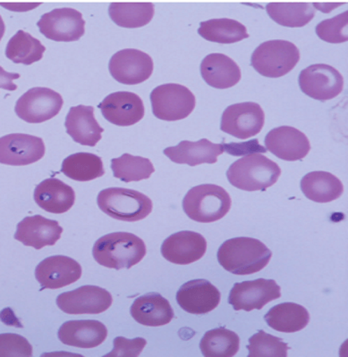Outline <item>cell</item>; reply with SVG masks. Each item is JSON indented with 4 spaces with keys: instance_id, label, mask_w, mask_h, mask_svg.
Here are the masks:
<instances>
[{
    "instance_id": "1",
    "label": "cell",
    "mask_w": 348,
    "mask_h": 357,
    "mask_svg": "<svg viewBox=\"0 0 348 357\" xmlns=\"http://www.w3.org/2000/svg\"><path fill=\"white\" fill-rule=\"evenodd\" d=\"M273 253L257 238H231L220 245L218 261L226 271L235 275H250L269 264Z\"/></svg>"
},
{
    "instance_id": "2",
    "label": "cell",
    "mask_w": 348,
    "mask_h": 357,
    "mask_svg": "<svg viewBox=\"0 0 348 357\" xmlns=\"http://www.w3.org/2000/svg\"><path fill=\"white\" fill-rule=\"evenodd\" d=\"M145 241L129 232H113L95 242L92 255L96 262L110 269H130L146 256Z\"/></svg>"
},
{
    "instance_id": "3",
    "label": "cell",
    "mask_w": 348,
    "mask_h": 357,
    "mask_svg": "<svg viewBox=\"0 0 348 357\" xmlns=\"http://www.w3.org/2000/svg\"><path fill=\"white\" fill-rule=\"evenodd\" d=\"M280 174L279 165L260 153L238 159L226 172L232 186L245 191H265L277 183Z\"/></svg>"
},
{
    "instance_id": "4",
    "label": "cell",
    "mask_w": 348,
    "mask_h": 357,
    "mask_svg": "<svg viewBox=\"0 0 348 357\" xmlns=\"http://www.w3.org/2000/svg\"><path fill=\"white\" fill-rule=\"evenodd\" d=\"M232 200L225 189L215 184L191 188L183 199V209L194 222L210 223L225 218Z\"/></svg>"
},
{
    "instance_id": "5",
    "label": "cell",
    "mask_w": 348,
    "mask_h": 357,
    "mask_svg": "<svg viewBox=\"0 0 348 357\" xmlns=\"http://www.w3.org/2000/svg\"><path fill=\"white\" fill-rule=\"evenodd\" d=\"M97 204L102 212L111 218L123 222H138L152 211L153 204L149 197L139 191L124 188H108L101 190Z\"/></svg>"
},
{
    "instance_id": "6",
    "label": "cell",
    "mask_w": 348,
    "mask_h": 357,
    "mask_svg": "<svg viewBox=\"0 0 348 357\" xmlns=\"http://www.w3.org/2000/svg\"><path fill=\"white\" fill-rule=\"evenodd\" d=\"M300 60V51L295 44L284 40L261 43L252 55L255 71L269 78H280L291 72Z\"/></svg>"
},
{
    "instance_id": "7",
    "label": "cell",
    "mask_w": 348,
    "mask_h": 357,
    "mask_svg": "<svg viewBox=\"0 0 348 357\" xmlns=\"http://www.w3.org/2000/svg\"><path fill=\"white\" fill-rule=\"evenodd\" d=\"M151 101L153 114L159 119L168 122L189 116L196 104L193 92L177 84L158 86L152 91Z\"/></svg>"
},
{
    "instance_id": "8",
    "label": "cell",
    "mask_w": 348,
    "mask_h": 357,
    "mask_svg": "<svg viewBox=\"0 0 348 357\" xmlns=\"http://www.w3.org/2000/svg\"><path fill=\"white\" fill-rule=\"evenodd\" d=\"M62 96L53 89L35 87L19 98L15 114L29 123H41L52 119L63 107Z\"/></svg>"
},
{
    "instance_id": "9",
    "label": "cell",
    "mask_w": 348,
    "mask_h": 357,
    "mask_svg": "<svg viewBox=\"0 0 348 357\" xmlns=\"http://www.w3.org/2000/svg\"><path fill=\"white\" fill-rule=\"evenodd\" d=\"M265 114L260 105L244 102L226 108L222 116L220 130L235 138L247 139L261 132Z\"/></svg>"
},
{
    "instance_id": "10",
    "label": "cell",
    "mask_w": 348,
    "mask_h": 357,
    "mask_svg": "<svg viewBox=\"0 0 348 357\" xmlns=\"http://www.w3.org/2000/svg\"><path fill=\"white\" fill-rule=\"evenodd\" d=\"M41 34L57 43H71L85 33V21L81 12L70 8L53 9L43 15L37 22Z\"/></svg>"
},
{
    "instance_id": "11",
    "label": "cell",
    "mask_w": 348,
    "mask_h": 357,
    "mask_svg": "<svg viewBox=\"0 0 348 357\" xmlns=\"http://www.w3.org/2000/svg\"><path fill=\"white\" fill-rule=\"evenodd\" d=\"M301 91L316 100L327 101L338 97L344 88L342 75L333 66L318 63L300 73Z\"/></svg>"
},
{
    "instance_id": "12",
    "label": "cell",
    "mask_w": 348,
    "mask_h": 357,
    "mask_svg": "<svg viewBox=\"0 0 348 357\" xmlns=\"http://www.w3.org/2000/svg\"><path fill=\"white\" fill-rule=\"evenodd\" d=\"M280 287L274 280L257 279L235 283L229 303L235 311L261 310L269 303L280 298Z\"/></svg>"
},
{
    "instance_id": "13",
    "label": "cell",
    "mask_w": 348,
    "mask_h": 357,
    "mask_svg": "<svg viewBox=\"0 0 348 357\" xmlns=\"http://www.w3.org/2000/svg\"><path fill=\"white\" fill-rule=\"evenodd\" d=\"M153 60L143 51L126 49L114 54L108 63L110 75L120 84L136 85L151 77Z\"/></svg>"
},
{
    "instance_id": "14",
    "label": "cell",
    "mask_w": 348,
    "mask_h": 357,
    "mask_svg": "<svg viewBox=\"0 0 348 357\" xmlns=\"http://www.w3.org/2000/svg\"><path fill=\"white\" fill-rule=\"evenodd\" d=\"M113 298L108 290L97 286H82L62 293L57 298L60 310L68 314H99L111 307Z\"/></svg>"
},
{
    "instance_id": "15",
    "label": "cell",
    "mask_w": 348,
    "mask_h": 357,
    "mask_svg": "<svg viewBox=\"0 0 348 357\" xmlns=\"http://www.w3.org/2000/svg\"><path fill=\"white\" fill-rule=\"evenodd\" d=\"M43 139L24 133H12L0 138V164L24 167L41 160L45 155Z\"/></svg>"
},
{
    "instance_id": "16",
    "label": "cell",
    "mask_w": 348,
    "mask_h": 357,
    "mask_svg": "<svg viewBox=\"0 0 348 357\" xmlns=\"http://www.w3.org/2000/svg\"><path fill=\"white\" fill-rule=\"evenodd\" d=\"M102 116L117 126H133L145 116V105L138 95L118 91L107 96L99 105Z\"/></svg>"
},
{
    "instance_id": "17",
    "label": "cell",
    "mask_w": 348,
    "mask_h": 357,
    "mask_svg": "<svg viewBox=\"0 0 348 357\" xmlns=\"http://www.w3.org/2000/svg\"><path fill=\"white\" fill-rule=\"evenodd\" d=\"M82 266L65 256L47 257L35 269V277L43 289H59L73 284L81 278Z\"/></svg>"
},
{
    "instance_id": "18",
    "label": "cell",
    "mask_w": 348,
    "mask_h": 357,
    "mask_svg": "<svg viewBox=\"0 0 348 357\" xmlns=\"http://www.w3.org/2000/svg\"><path fill=\"white\" fill-rule=\"evenodd\" d=\"M161 250L168 262L187 266L202 259L206 253L207 241L198 232L183 231L166 238Z\"/></svg>"
},
{
    "instance_id": "19",
    "label": "cell",
    "mask_w": 348,
    "mask_h": 357,
    "mask_svg": "<svg viewBox=\"0 0 348 357\" xmlns=\"http://www.w3.org/2000/svg\"><path fill=\"white\" fill-rule=\"evenodd\" d=\"M267 151L282 160H302L311 151L307 136L291 126H280L271 130L265 138Z\"/></svg>"
},
{
    "instance_id": "20",
    "label": "cell",
    "mask_w": 348,
    "mask_h": 357,
    "mask_svg": "<svg viewBox=\"0 0 348 357\" xmlns=\"http://www.w3.org/2000/svg\"><path fill=\"white\" fill-rule=\"evenodd\" d=\"M220 299L219 290L209 280L203 279L184 283L177 293V304L191 314H206L215 310Z\"/></svg>"
},
{
    "instance_id": "21",
    "label": "cell",
    "mask_w": 348,
    "mask_h": 357,
    "mask_svg": "<svg viewBox=\"0 0 348 357\" xmlns=\"http://www.w3.org/2000/svg\"><path fill=\"white\" fill-rule=\"evenodd\" d=\"M62 232L59 222L41 215L28 216L18 223L15 238L27 247L40 250L47 245H55Z\"/></svg>"
},
{
    "instance_id": "22",
    "label": "cell",
    "mask_w": 348,
    "mask_h": 357,
    "mask_svg": "<svg viewBox=\"0 0 348 357\" xmlns=\"http://www.w3.org/2000/svg\"><path fill=\"white\" fill-rule=\"evenodd\" d=\"M224 152L223 144H214L207 139L196 142L183 140L177 146H169L163 151L175 164L188 165L190 167L215 164L218 162V156Z\"/></svg>"
},
{
    "instance_id": "23",
    "label": "cell",
    "mask_w": 348,
    "mask_h": 357,
    "mask_svg": "<svg viewBox=\"0 0 348 357\" xmlns=\"http://www.w3.org/2000/svg\"><path fill=\"white\" fill-rule=\"evenodd\" d=\"M108 337L107 327L95 320L69 321L59 330L63 344L80 349H94L101 345Z\"/></svg>"
},
{
    "instance_id": "24",
    "label": "cell",
    "mask_w": 348,
    "mask_h": 357,
    "mask_svg": "<svg viewBox=\"0 0 348 357\" xmlns=\"http://www.w3.org/2000/svg\"><path fill=\"white\" fill-rule=\"evenodd\" d=\"M66 132L82 146H94L102 138L104 129L94 116V107L79 105L70 108L66 118Z\"/></svg>"
},
{
    "instance_id": "25",
    "label": "cell",
    "mask_w": 348,
    "mask_h": 357,
    "mask_svg": "<svg viewBox=\"0 0 348 357\" xmlns=\"http://www.w3.org/2000/svg\"><path fill=\"white\" fill-rule=\"evenodd\" d=\"M34 197L41 209L56 215L69 211L75 202L73 188L56 178H46L38 184Z\"/></svg>"
},
{
    "instance_id": "26",
    "label": "cell",
    "mask_w": 348,
    "mask_h": 357,
    "mask_svg": "<svg viewBox=\"0 0 348 357\" xmlns=\"http://www.w3.org/2000/svg\"><path fill=\"white\" fill-rule=\"evenodd\" d=\"M130 312L137 323L149 327L164 326L175 315L171 303L159 293H148L136 298Z\"/></svg>"
},
{
    "instance_id": "27",
    "label": "cell",
    "mask_w": 348,
    "mask_h": 357,
    "mask_svg": "<svg viewBox=\"0 0 348 357\" xmlns=\"http://www.w3.org/2000/svg\"><path fill=\"white\" fill-rule=\"evenodd\" d=\"M201 73L207 84L225 89L233 87L241 79V69L234 60L224 54L212 53L204 57Z\"/></svg>"
},
{
    "instance_id": "28",
    "label": "cell",
    "mask_w": 348,
    "mask_h": 357,
    "mask_svg": "<svg viewBox=\"0 0 348 357\" xmlns=\"http://www.w3.org/2000/svg\"><path fill=\"white\" fill-rule=\"evenodd\" d=\"M301 190L305 196L316 203H330L340 197L344 192L342 181L328 172H312L301 181Z\"/></svg>"
},
{
    "instance_id": "29",
    "label": "cell",
    "mask_w": 348,
    "mask_h": 357,
    "mask_svg": "<svg viewBox=\"0 0 348 357\" xmlns=\"http://www.w3.org/2000/svg\"><path fill=\"white\" fill-rule=\"evenodd\" d=\"M264 320L273 330L293 333L305 329L310 321L307 309L296 303H282L270 309Z\"/></svg>"
},
{
    "instance_id": "30",
    "label": "cell",
    "mask_w": 348,
    "mask_h": 357,
    "mask_svg": "<svg viewBox=\"0 0 348 357\" xmlns=\"http://www.w3.org/2000/svg\"><path fill=\"white\" fill-rule=\"evenodd\" d=\"M198 33L206 40L220 44L235 43L249 38L247 27L241 22L229 18L202 22Z\"/></svg>"
},
{
    "instance_id": "31",
    "label": "cell",
    "mask_w": 348,
    "mask_h": 357,
    "mask_svg": "<svg viewBox=\"0 0 348 357\" xmlns=\"http://www.w3.org/2000/svg\"><path fill=\"white\" fill-rule=\"evenodd\" d=\"M266 10L277 24L290 28L305 26L315 15L311 3H269Z\"/></svg>"
},
{
    "instance_id": "32",
    "label": "cell",
    "mask_w": 348,
    "mask_h": 357,
    "mask_svg": "<svg viewBox=\"0 0 348 357\" xmlns=\"http://www.w3.org/2000/svg\"><path fill=\"white\" fill-rule=\"evenodd\" d=\"M108 14L118 26L140 28L152 20L154 5L152 3H111Z\"/></svg>"
},
{
    "instance_id": "33",
    "label": "cell",
    "mask_w": 348,
    "mask_h": 357,
    "mask_svg": "<svg viewBox=\"0 0 348 357\" xmlns=\"http://www.w3.org/2000/svg\"><path fill=\"white\" fill-rule=\"evenodd\" d=\"M61 173L73 181H89L103 176L105 169L100 156L92 153H76L63 161Z\"/></svg>"
},
{
    "instance_id": "34",
    "label": "cell",
    "mask_w": 348,
    "mask_h": 357,
    "mask_svg": "<svg viewBox=\"0 0 348 357\" xmlns=\"http://www.w3.org/2000/svg\"><path fill=\"white\" fill-rule=\"evenodd\" d=\"M46 47L39 40L23 30L18 31L9 40L6 47V56L15 63L30 66L43 59Z\"/></svg>"
},
{
    "instance_id": "35",
    "label": "cell",
    "mask_w": 348,
    "mask_h": 357,
    "mask_svg": "<svg viewBox=\"0 0 348 357\" xmlns=\"http://www.w3.org/2000/svg\"><path fill=\"white\" fill-rule=\"evenodd\" d=\"M200 349L205 357H232L240 349V337L226 328H217L204 334Z\"/></svg>"
},
{
    "instance_id": "36",
    "label": "cell",
    "mask_w": 348,
    "mask_h": 357,
    "mask_svg": "<svg viewBox=\"0 0 348 357\" xmlns=\"http://www.w3.org/2000/svg\"><path fill=\"white\" fill-rule=\"evenodd\" d=\"M111 169L115 178L124 183L147 180L154 173L155 168L150 159L124 154L111 160Z\"/></svg>"
},
{
    "instance_id": "37",
    "label": "cell",
    "mask_w": 348,
    "mask_h": 357,
    "mask_svg": "<svg viewBox=\"0 0 348 357\" xmlns=\"http://www.w3.org/2000/svg\"><path fill=\"white\" fill-rule=\"evenodd\" d=\"M248 357L280 356L287 357L289 347L282 339L265 333L261 330L249 339Z\"/></svg>"
},
{
    "instance_id": "38",
    "label": "cell",
    "mask_w": 348,
    "mask_h": 357,
    "mask_svg": "<svg viewBox=\"0 0 348 357\" xmlns=\"http://www.w3.org/2000/svg\"><path fill=\"white\" fill-rule=\"evenodd\" d=\"M348 12L327 19L316 26L315 31L321 40L328 43H343L348 40Z\"/></svg>"
},
{
    "instance_id": "39",
    "label": "cell",
    "mask_w": 348,
    "mask_h": 357,
    "mask_svg": "<svg viewBox=\"0 0 348 357\" xmlns=\"http://www.w3.org/2000/svg\"><path fill=\"white\" fill-rule=\"evenodd\" d=\"M0 356H33V347L21 335L0 334Z\"/></svg>"
},
{
    "instance_id": "40",
    "label": "cell",
    "mask_w": 348,
    "mask_h": 357,
    "mask_svg": "<svg viewBox=\"0 0 348 357\" xmlns=\"http://www.w3.org/2000/svg\"><path fill=\"white\" fill-rule=\"evenodd\" d=\"M113 343V351L105 356H138L145 349L147 341L143 337L129 340L124 337H117Z\"/></svg>"
},
{
    "instance_id": "41",
    "label": "cell",
    "mask_w": 348,
    "mask_h": 357,
    "mask_svg": "<svg viewBox=\"0 0 348 357\" xmlns=\"http://www.w3.org/2000/svg\"><path fill=\"white\" fill-rule=\"evenodd\" d=\"M20 78V75L17 73L6 72L1 66H0V89L6 91H14L17 89V85L15 84L14 79Z\"/></svg>"
},
{
    "instance_id": "42",
    "label": "cell",
    "mask_w": 348,
    "mask_h": 357,
    "mask_svg": "<svg viewBox=\"0 0 348 357\" xmlns=\"http://www.w3.org/2000/svg\"><path fill=\"white\" fill-rule=\"evenodd\" d=\"M6 31V25L1 15H0V41H1L3 36H4Z\"/></svg>"
}]
</instances>
